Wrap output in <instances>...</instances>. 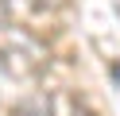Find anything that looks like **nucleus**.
Segmentation results:
<instances>
[{
    "mask_svg": "<svg viewBox=\"0 0 120 116\" xmlns=\"http://www.w3.org/2000/svg\"><path fill=\"white\" fill-rule=\"evenodd\" d=\"M50 50L19 23H0V77H31L47 66Z\"/></svg>",
    "mask_w": 120,
    "mask_h": 116,
    "instance_id": "obj_1",
    "label": "nucleus"
},
{
    "mask_svg": "<svg viewBox=\"0 0 120 116\" xmlns=\"http://www.w3.org/2000/svg\"><path fill=\"white\" fill-rule=\"evenodd\" d=\"M70 116H93L85 105H78V101H70Z\"/></svg>",
    "mask_w": 120,
    "mask_h": 116,
    "instance_id": "obj_2",
    "label": "nucleus"
}]
</instances>
